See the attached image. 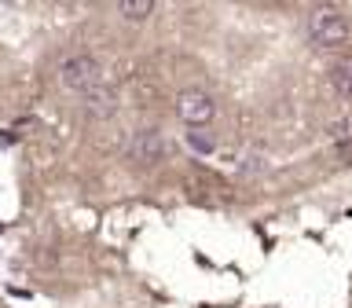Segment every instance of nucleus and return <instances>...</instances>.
<instances>
[{"label":"nucleus","mask_w":352,"mask_h":308,"mask_svg":"<svg viewBox=\"0 0 352 308\" xmlns=\"http://www.w3.org/2000/svg\"><path fill=\"white\" fill-rule=\"evenodd\" d=\"M308 37L319 48H338V44L349 41V22L338 8H312V15H308Z\"/></svg>","instance_id":"obj_1"},{"label":"nucleus","mask_w":352,"mask_h":308,"mask_svg":"<svg viewBox=\"0 0 352 308\" xmlns=\"http://www.w3.org/2000/svg\"><path fill=\"white\" fill-rule=\"evenodd\" d=\"M59 81L70 88V92H92L96 85H103V66H99L92 55H70L63 66H59Z\"/></svg>","instance_id":"obj_2"},{"label":"nucleus","mask_w":352,"mask_h":308,"mask_svg":"<svg viewBox=\"0 0 352 308\" xmlns=\"http://www.w3.org/2000/svg\"><path fill=\"white\" fill-rule=\"evenodd\" d=\"M213 114H217V103L202 92V88H187V92L176 96V118L187 121L191 129L209 125V121H213Z\"/></svg>","instance_id":"obj_3"},{"label":"nucleus","mask_w":352,"mask_h":308,"mask_svg":"<svg viewBox=\"0 0 352 308\" xmlns=\"http://www.w3.org/2000/svg\"><path fill=\"white\" fill-rule=\"evenodd\" d=\"M129 154L143 165H158L162 154H165V143H162V132L158 129H140L136 136H132V147Z\"/></svg>","instance_id":"obj_4"},{"label":"nucleus","mask_w":352,"mask_h":308,"mask_svg":"<svg viewBox=\"0 0 352 308\" xmlns=\"http://www.w3.org/2000/svg\"><path fill=\"white\" fill-rule=\"evenodd\" d=\"M85 107L92 110V114H99V118H103V114H114V107H118V92L103 81V85H96L92 92H85Z\"/></svg>","instance_id":"obj_5"},{"label":"nucleus","mask_w":352,"mask_h":308,"mask_svg":"<svg viewBox=\"0 0 352 308\" xmlns=\"http://www.w3.org/2000/svg\"><path fill=\"white\" fill-rule=\"evenodd\" d=\"M330 85L338 88L341 99H352V55L334 63V70H330Z\"/></svg>","instance_id":"obj_6"},{"label":"nucleus","mask_w":352,"mask_h":308,"mask_svg":"<svg viewBox=\"0 0 352 308\" xmlns=\"http://www.w3.org/2000/svg\"><path fill=\"white\" fill-rule=\"evenodd\" d=\"M154 11V0H121L118 4V15H125L129 22H143Z\"/></svg>","instance_id":"obj_7"},{"label":"nucleus","mask_w":352,"mask_h":308,"mask_svg":"<svg viewBox=\"0 0 352 308\" xmlns=\"http://www.w3.org/2000/svg\"><path fill=\"white\" fill-rule=\"evenodd\" d=\"M187 143L198 151V154H213L217 147V140H213V132H202V129H195V132H187Z\"/></svg>","instance_id":"obj_8"}]
</instances>
